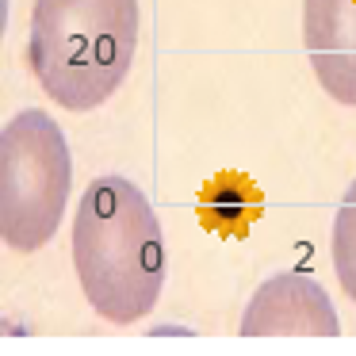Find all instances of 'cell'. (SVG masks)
<instances>
[{
    "instance_id": "obj_3",
    "label": "cell",
    "mask_w": 356,
    "mask_h": 356,
    "mask_svg": "<svg viewBox=\"0 0 356 356\" xmlns=\"http://www.w3.org/2000/svg\"><path fill=\"white\" fill-rule=\"evenodd\" d=\"M73 188V157L62 127L39 108L12 115L0 131V238L35 253L58 234Z\"/></svg>"
},
{
    "instance_id": "obj_6",
    "label": "cell",
    "mask_w": 356,
    "mask_h": 356,
    "mask_svg": "<svg viewBox=\"0 0 356 356\" xmlns=\"http://www.w3.org/2000/svg\"><path fill=\"white\" fill-rule=\"evenodd\" d=\"M200 215L211 230L230 234V238H245L253 218L261 215V195H257V188L245 177L226 172V177L207 184V192L200 200Z\"/></svg>"
},
{
    "instance_id": "obj_2",
    "label": "cell",
    "mask_w": 356,
    "mask_h": 356,
    "mask_svg": "<svg viewBox=\"0 0 356 356\" xmlns=\"http://www.w3.org/2000/svg\"><path fill=\"white\" fill-rule=\"evenodd\" d=\"M138 0H35L27 65L65 111L115 96L138 54Z\"/></svg>"
},
{
    "instance_id": "obj_1",
    "label": "cell",
    "mask_w": 356,
    "mask_h": 356,
    "mask_svg": "<svg viewBox=\"0 0 356 356\" xmlns=\"http://www.w3.org/2000/svg\"><path fill=\"white\" fill-rule=\"evenodd\" d=\"M73 268L88 307L131 325L165 287V234L146 192L127 177H96L73 218Z\"/></svg>"
},
{
    "instance_id": "obj_5",
    "label": "cell",
    "mask_w": 356,
    "mask_h": 356,
    "mask_svg": "<svg viewBox=\"0 0 356 356\" xmlns=\"http://www.w3.org/2000/svg\"><path fill=\"white\" fill-rule=\"evenodd\" d=\"M302 47L322 92L356 108V0H302Z\"/></svg>"
},
{
    "instance_id": "obj_4",
    "label": "cell",
    "mask_w": 356,
    "mask_h": 356,
    "mask_svg": "<svg viewBox=\"0 0 356 356\" xmlns=\"http://www.w3.org/2000/svg\"><path fill=\"white\" fill-rule=\"evenodd\" d=\"M341 322L325 287L310 272L268 276L241 314V337H337Z\"/></svg>"
},
{
    "instance_id": "obj_7",
    "label": "cell",
    "mask_w": 356,
    "mask_h": 356,
    "mask_svg": "<svg viewBox=\"0 0 356 356\" xmlns=\"http://www.w3.org/2000/svg\"><path fill=\"white\" fill-rule=\"evenodd\" d=\"M330 249H333V272H337L345 295L356 302V180L345 188L341 207H337V215H333Z\"/></svg>"
}]
</instances>
